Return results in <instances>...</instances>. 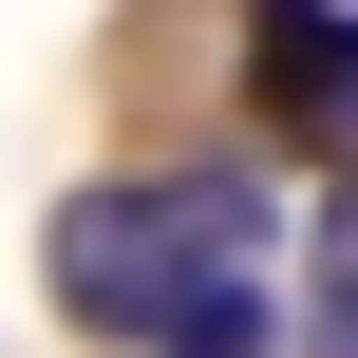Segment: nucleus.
<instances>
[{
  "label": "nucleus",
  "mask_w": 358,
  "mask_h": 358,
  "mask_svg": "<svg viewBox=\"0 0 358 358\" xmlns=\"http://www.w3.org/2000/svg\"><path fill=\"white\" fill-rule=\"evenodd\" d=\"M264 245H283V189L227 170V151H189V170H94V189H57V227H38V302H57L76 340L151 358L170 302L264 283Z\"/></svg>",
  "instance_id": "f257e3e1"
},
{
  "label": "nucleus",
  "mask_w": 358,
  "mask_h": 358,
  "mask_svg": "<svg viewBox=\"0 0 358 358\" xmlns=\"http://www.w3.org/2000/svg\"><path fill=\"white\" fill-rule=\"evenodd\" d=\"M245 113L358 170V0H245Z\"/></svg>",
  "instance_id": "f03ea898"
},
{
  "label": "nucleus",
  "mask_w": 358,
  "mask_h": 358,
  "mask_svg": "<svg viewBox=\"0 0 358 358\" xmlns=\"http://www.w3.org/2000/svg\"><path fill=\"white\" fill-rule=\"evenodd\" d=\"M321 321H358V170L321 189Z\"/></svg>",
  "instance_id": "7ed1b4c3"
},
{
  "label": "nucleus",
  "mask_w": 358,
  "mask_h": 358,
  "mask_svg": "<svg viewBox=\"0 0 358 358\" xmlns=\"http://www.w3.org/2000/svg\"><path fill=\"white\" fill-rule=\"evenodd\" d=\"M321 358H358V321H321Z\"/></svg>",
  "instance_id": "20e7f679"
}]
</instances>
